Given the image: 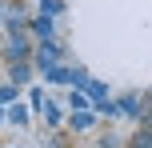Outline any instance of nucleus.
<instances>
[{"instance_id": "nucleus-1", "label": "nucleus", "mask_w": 152, "mask_h": 148, "mask_svg": "<svg viewBox=\"0 0 152 148\" xmlns=\"http://www.w3.org/2000/svg\"><path fill=\"white\" fill-rule=\"evenodd\" d=\"M4 56L8 60H24V56H28V36H12L4 44Z\"/></svg>"}, {"instance_id": "nucleus-2", "label": "nucleus", "mask_w": 152, "mask_h": 148, "mask_svg": "<svg viewBox=\"0 0 152 148\" xmlns=\"http://www.w3.org/2000/svg\"><path fill=\"white\" fill-rule=\"evenodd\" d=\"M120 112H128V116H140V120L148 116V108H144V104H140V96H124V104H120Z\"/></svg>"}, {"instance_id": "nucleus-3", "label": "nucleus", "mask_w": 152, "mask_h": 148, "mask_svg": "<svg viewBox=\"0 0 152 148\" xmlns=\"http://www.w3.org/2000/svg\"><path fill=\"white\" fill-rule=\"evenodd\" d=\"M32 32H36L40 40H52V16H40V20H32Z\"/></svg>"}, {"instance_id": "nucleus-4", "label": "nucleus", "mask_w": 152, "mask_h": 148, "mask_svg": "<svg viewBox=\"0 0 152 148\" xmlns=\"http://www.w3.org/2000/svg\"><path fill=\"white\" fill-rule=\"evenodd\" d=\"M4 24H8V28H24V12H20V8H8V12H4Z\"/></svg>"}, {"instance_id": "nucleus-5", "label": "nucleus", "mask_w": 152, "mask_h": 148, "mask_svg": "<svg viewBox=\"0 0 152 148\" xmlns=\"http://www.w3.org/2000/svg\"><path fill=\"white\" fill-rule=\"evenodd\" d=\"M72 128H76V132L92 128V112H88V108H84V112H76V116H72Z\"/></svg>"}, {"instance_id": "nucleus-6", "label": "nucleus", "mask_w": 152, "mask_h": 148, "mask_svg": "<svg viewBox=\"0 0 152 148\" xmlns=\"http://www.w3.org/2000/svg\"><path fill=\"white\" fill-rule=\"evenodd\" d=\"M12 80H16V84H24V80H28V64H24V60L12 64Z\"/></svg>"}, {"instance_id": "nucleus-7", "label": "nucleus", "mask_w": 152, "mask_h": 148, "mask_svg": "<svg viewBox=\"0 0 152 148\" xmlns=\"http://www.w3.org/2000/svg\"><path fill=\"white\" fill-rule=\"evenodd\" d=\"M60 12H64L60 0H44V16H60Z\"/></svg>"}, {"instance_id": "nucleus-8", "label": "nucleus", "mask_w": 152, "mask_h": 148, "mask_svg": "<svg viewBox=\"0 0 152 148\" xmlns=\"http://www.w3.org/2000/svg\"><path fill=\"white\" fill-rule=\"evenodd\" d=\"M132 144H136V148H152V132H136Z\"/></svg>"}, {"instance_id": "nucleus-9", "label": "nucleus", "mask_w": 152, "mask_h": 148, "mask_svg": "<svg viewBox=\"0 0 152 148\" xmlns=\"http://www.w3.org/2000/svg\"><path fill=\"white\" fill-rule=\"evenodd\" d=\"M84 92H88V96H96V100H100V96H104V84H92V80H88V84H84Z\"/></svg>"}, {"instance_id": "nucleus-10", "label": "nucleus", "mask_w": 152, "mask_h": 148, "mask_svg": "<svg viewBox=\"0 0 152 148\" xmlns=\"http://www.w3.org/2000/svg\"><path fill=\"white\" fill-rule=\"evenodd\" d=\"M0 20H4V8H0Z\"/></svg>"}]
</instances>
